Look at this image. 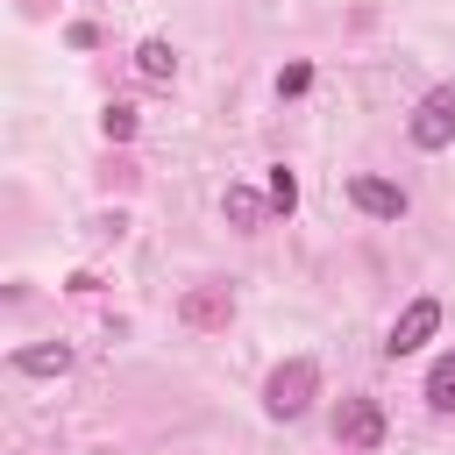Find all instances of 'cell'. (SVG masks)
<instances>
[{"instance_id":"2","label":"cell","mask_w":455,"mask_h":455,"mask_svg":"<svg viewBox=\"0 0 455 455\" xmlns=\"http://www.w3.org/2000/svg\"><path fill=\"white\" fill-rule=\"evenodd\" d=\"M405 135H412L419 149H448V142H455V85H434V92L412 107Z\"/></svg>"},{"instance_id":"7","label":"cell","mask_w":455,"mask_h":455,"mask_svg":"<svg viewBox=\"0 0 455 455\" xmlns=\"http://www.w3.org/2000/svg\"><path fill=\"white\" fill-rule=\"evenodd\" d=\"M14 370H21V377H64V370H71V348H64V341H43V348H14Z\"/></svg>"},{"instance_id":"6","label":"cell","mask_w":455,"mask_h":455,"mask_svg":"<svg viewBox=\"0 0 455 455\" xmlns=\"http://www.w3.org/2000/svg\"><path fill=\"white\" fill-rule=\"evenodd\" d=\"M348 199H355L363 213H377V220H405V206H412V199H405V185L370 178V171H363V178H348Z\"/></svg>"},{"instance_id":"13","label":"cell","mask_w":455,"mask_h":455,"mask_svg":"<svg viewBox=\"0 0 455 455\" xmlns=\"http://www.w3.org/2000/svg\"><path fill=\"white\" fill-rule=\"evenodd\" d=\"M306 85H313L306 64H284V71H277V92H306Z\"/></svg>"},{"instance_id":"3","label":"cell","mask_w":455,"mask_h":455,"mask_svg":"<svg viewBox=\"0 0 455 455\" xmlns=\"http://www.w3.org/2000/svg\"><path fill=\"white\" fill-rule=\"evenodd\" d=\"M441 334V299H412L398 320H391V334H384V355L398 363V355H412L419 341H434Z\"/></svg>"},{"instance_id":"14","label":"cell","mask_w":455,"mask_h":455,"mask_svg":"<svg viewBox=\"0 0 455 455\" xmlns=\"http://www.w3.org/2000/svg\"><path fill=\"white\" fill-rule=\"evenodd\" d=\"M64 36H71V50H92V43H100V28H92V21H71Z\"/></svg>"},{"instance_id":"11","label":"cell","mask_w":455,"mask_h":455,"mask_svg":"<svg viewBox=\"0 0 455 455\" xmlns=\"http://www.w3.org/2000/svg\"><path fill=\"white\" fill-rule=\"evenodd\" d=\"M100 135H107V142H128V135H135V107H128V100H107V114H100Z\"/></svg>"},{"instance_id":"12","label":"cell","mask_w":455,"mask_h":455,"mask_svg":"<svg viewBox=\"0 0 455 455\" xmlns=\"http://www.w3.org/2000/svg\"><path fill=\"white\" fill-rule=\"evenodd\" d=\"M270 206H277V213H291V206H299V178H291L284 164L270 171Z\"/></svg>"},{"instance_id":"10","label":"cell","mask_w":455,"mask_h":455,"mask_svg":"<svg viewBox=\"0 0 455 455\" xmlns=\"http://www.w3.org/2000/svg\"><path fill=\"white\" fill-rule=\"evenodd\" d=\"M220 206H228V220L249 235V228H263V206H270V199H256L249 185H228V199H220Z\"/></svg>"},{"instance_id":"4","label":"cell","mask_w":455,"mask_h":455,"mask_svg":"<svg viewBox=\"0 0 455 455\" xmlns=\"http://www.w3.org/2000/svg\"><path fill=\"white\" fill-rule=\"evenodd\" d=\"M334 441H341V448H377V441H384V405H377V398H341Z\"/></svg>"},{"instance_id":"1","label":"cell","mask_w":455,"mask_h":455,"mask_svg":"<svg viewBox=\"0 0 455 455\" xmlns=\"http://www.w3.org/2000/svg\"><path fill=\"white\" fill-rule=\"evenodd\" d=\"M313 398H320V363H313V355L277 363V370H270V384H263V412H270V419H299Z\"/></svg>"},{"instance_id":"8","label":"cell","mask_w":455,"mask_h":455,"mask_svg":"<svg viewBox=\"0 0 455 455\" xmlns=\"http://www.w3.org/2000/svg\"><path fill=\"white\" fill-rule=\"evenodd\" d=\"M135 71H142V78H156V85H164V78H178V50H171V43H164V36H149V43H142V50H135Z\"/></svg>"},{"instance_id":"9","label":"cell","mask_w":455,"mask_h":455,"mask_svg":"<svg viewBox=\"0 0 455 455\" xmlns=\"http://www.w3.org/2000/svg\"><path fill=\"white\" fill-rule=\"evenodd\" d=\"M427 405H434V412H455V348L434 355V370H427Z\"/></svg>"},{"instance_id":"5","label":"cell","mask_w":455,"mask_h":455,"mask_svg":"<svg viewBox=\"0 0 455 455\" xmlns=\"http://www.w3.org/2000/svg\"><path fill=\"white\" fill-rule=\"evenodd\" d=\"M178 320L199 327V334H206V327H228V320H235V291H228V284H192V291L178 299Z\"/></svg>"}]
</instances>
